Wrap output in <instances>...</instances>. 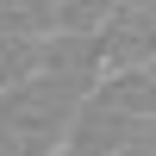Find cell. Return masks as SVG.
I'll return each mask as SVG.
<instances>
[{
    "label": "cell",
    "instance_id": "1",
    "mask_svg": "<svg viewBox=\"0 0 156 156\" xmlns=\"http://www.w3.org/2000/svg\"><path fill=\"white\" fill-rule=\"evenodd\" d=\"M81 100L87 94H75V87H62V81H50V75L31 69V75H19L0 94V131H6V144L19 156H56Z\"/></svg>",
    "mask_w": 156,
    "mask_h": 156
},
{
    "label": "cell",
    "instance_id": "2",
    "mask_svg": "<svg viewBox=\"0 0 156 156\" xmlns=\"http://www.w3.org/2000/svg\"><path fill=\"white\" fill-rule=\"evenodd\" d=\"M150 44H156V6L150 0H119L106 12V25L94 31V50H100V69L106 75L150 69Z\"/></svg>",
    "mask_w": 156,
    "mask_h": 156
},
{
    "label": "cell",
    "instance_id": "3",
    "mask_svg": "<svg viewBox=\"0 0 156 156\" xmlns=\"http://www.w3.org/2000/svg\"><path fill=\"white\" fill-rule=\"evenodd\" d=\"M94 100L125 119H156V75L150 69H119V75H100L94 81Z\"/></svg>",
    "mask_w": 156,
    "mask_h": 156
},
{
    "label": "cell",
    "instance_id": "4",
    "mask_svg": "<svg viewBox=\"0 0 156 156\" xmlns=\"http://www.w3.org/2000/svg\"><path fill=\"white\" fill-rule=\"evenodd\" d=\"M50 31H56V0H0V37L44 44Z\"/></svg>",
    "mask_w": 156,
    "mask_h": 156
}]
</instances>
